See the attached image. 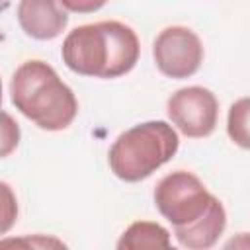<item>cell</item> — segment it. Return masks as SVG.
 I'll return each mask as SVG.
<instances>
[{
	"label": "cell",
	"mask_w": 250,
	"mask_h": 250,
	"mask_svg": "<svg viewBox=\"0 0 250 250\" xmlns=\"http://www.w3.org/2000/svg\"><path fill=\"white\" fill-rule=\"evenodd\" d=\"M10 98L21 115L45 131L66 129L78 113L74 92L51 64L37 59L25 61L16 68L10 82Z\"/></svg>",
	"instance_id": "7a4b0ae2"
},
{
	"label": "cell",
	"mask_w": 250,
	"mask_h": 250,
	"mask_svg": "<svg viewBox=\"0 0 250 250\" xmlns=\"http://www.w3.org/2000/svg\"><path fill=\"white\" fill-rule=\"evenodd\" d=\"M141 43L133 27L109 20L74 27L62 41V62L80 76L119 78L139 61Z\"/></svg>",
	"instance_id": "6da1fadb"
},
{
	"label": "cell",
	"mask_w": 250,
	"mask_h": 250,
	"mask_svg": "<svg viewBox=\"0 0 250 250\" xmlns=\"http://www.w3.org/2000/svg\"><path fill=\"white\" fill-rule=\"evenodd\" d=\"M168 119L189 139L209 137L219 119V102L209 88L186 86L176 90L166 102Z\"/></svg>",
	"instance_id": "8992f818"
},
{
	"label": "cell",
	"mask_w": 250,
	"mask_h": 250,
	"mask_svg": "<svg viewBox=\"0 0 250 250\" xmlns=\"http://www.w3.org/2000/svg\"><path fill=\"white\" fill-rule=\"evenodd\" d=\"M232 246H242V248H248V246H250V236H248V232H242L238 238H232L230 242H227V248H232Z\"/></svg>",
	"instance_id": "4fadbf2b"
},
{
	"label": "cell",
	"mask_w": 250,
	"mask_h": 250,
	"mask_svg": "<svg viewBox=\"0 0 250 250\" xmlns=\"http://www.w3.org/2000/svg\"><path fill=\"white\" fill-rule=\"evenodd\" d=\"M59 2L66 12L72 14H92L107 4V0H59Z\"/></svg>",
	"instance_id": "7c38bea8"
},
{
	"label": "cell",
	"mask_w": 250,
	"mask_h": 250,
	"mask_svg": "<svg viewBox=\"0 0 250 250\" xmlns=\"http://www.w3.org/2000/svg\"><path fill=\"white\" fill-rule=\"evenodd\" d=\"M20 141V127L10 117L8 111H4V127H2V156H8Z\"/></svg>",
	"instance_id": "8fae6325"
},
{
	"label": "cell",
	"mask_w": 250,
	"mask_h": 250,
	"mask_svg": "<svg viewBox=\"0 0 250 250\" xmlns=\"http://www.w3.org/2000/svg\"><path fill=\"white\" fill-rule=\"evenodd\" d=\"M119 250L139 248H170V232L152 221H135L129 225L117 240Z\"/></svg>",
	"instance_id": "9c48e42d"
},
{
	"label": "cell",
	"mask_w": 250,
	"mask_h": 250,
	"mask_svg": "<svg viewBox=\"0 0 250 250\" xmlns=\"http://www.w3.org/2000/svg\"><path fill=\"white\" fill-rule=\"evenodd\" d=\"M180 137L166 121H145L123 131L109 146L107 162L123 182H141L172 160Z\"/></svg>",
	"instance_id": "3957f363"
},
{
	"label": "cell",
	"mask_w": 250,
	"mask_h": 250,
	"mask_svg": "<svg viewBox=\"0 0 250 250\" xmlns=\"http://www.w3.org/2000/svg\"><path fill=\"white\" fill-rule=\"evenodd\" d=\"M18 21L27 37L49 41L64 31L68 16L59 0H20Z\"/></svg>",
	"instance_id": "52a82bcc"
},
{
	"label": "cell",
	"mask_w": 250,
	"mask_h": 250,
	"mask_svg": "<svg viewBox=\"0 0 250 250\" xmlns=\"http://www.w3.org/2000/svg\"><path fill=\"white\" fill-rule=\"evenodd\" d=\"M225 227H227L225 207L217 197H213L209 211L199 221H195L193 225H188V227H182V229H174V236L184 248L205 250V248L215 246V242L223 234Z\"/></svg>",
	"instance_id": "ba28073f"
},
{
	"label": "cell",
	"mask_w": 250,
	"mask_h": 250,
	"mask_svg": "<svg viewBox=\"0 0 250 250\" xmlns=\"http://www.w3.org/2000/svg\"><path fill=\"white\" fill-rule=\"evenodd\" d=\"M156 68L174 80L193 76L203 62V43L199 35L186 25L164 27L152 45Z\"/></svg>",
	"instance_id": "5b68a950"
},
{
	"label": "cell",
	"mask_w": 250,
	"mask_h": 250,
	"mask_svg": "<svg viewBox=\"0 0 250 250\" xmlns=\"http://www.w3.org/2000/svg\"><path fill=\"white\" fill-rule=\"evenodd\" d=\"M227 133L234 145L250 150V96L236 100L227 117Z\"/></svg>",
	"instance_id": "30bf717a"
},
{
	"label": "cell",
	"mask_w": 250,
	"mask_h": 250,
	"mask_svg": "<svg viewBox=\"0 0 250 250\" xmlns=\"http://www.w3.org/2000/svg\"><path fill=\"white\" fill-rule=\"evenodd\" d=\"M213 197L215 195L207 191L203 182L186 170L164 176L154 189V205L174 229L199 221L209 211Z\"/></svg>",
	"instance_id": "277c9868"
}]
</instances>
